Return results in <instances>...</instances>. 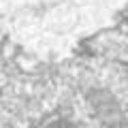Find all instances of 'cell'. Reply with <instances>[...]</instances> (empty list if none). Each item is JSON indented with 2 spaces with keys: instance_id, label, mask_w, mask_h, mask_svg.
<instances>
[{
  "instance_id": "5",
  "label": "cell",
  "mask_w": 128,
  "mask_h": 128,
  "mask_svg": "<svg viewBox=\"0 0 128 128\" xmlns=\"http://www.w3.org/2000/svg\"><path fill=\"white\" fill-rule=\"evenodd\" d=\"M41 6H45V9H49V6H54V4H58V2H62V0H36Z\"/></svg>"
},
{
  "instance_id": "7",
  "label": "cell",
  "mask_w": 128,
  "mask_h": 128,
  "mask_svg": "<svg viewBox=\"0 0 128 128\" xmlns=\"http://www.w3.org/2000/svg\"><path fill=\"white\" fill-rule=\"evenodd\" d=\"M2 32H4V24H2V17H0V36H2Z\"/></svg>"
},
{
  "instance_id": "4",
  "label": "cell",
  "mask_w": 128,
  "mask_h": 128,
  "mask_svg": "<svg viewBox=\"0 0 128 128\" xmlns=\"http://www.w3.org/2000/svg\"><path fill=\"white\" fill-rule=\"evenodd\" d=\"M128 0H100V4L105 11H118L120 6H124Z\"/></svg>"
},
{
  "instance_id": "1",
  "label": "cell",
  "mask_w": 128,
  "mask_h": 128,
  "mask_svg": "<svg viewBox=\"0 0 128 128\" xmlns=\"http://www.w3.org/2000/svg\"><path fill=\"white\" fill-rule=\"evenodd\" d=\"M77 22H79V4H75L73 0L70 2L62 0L43 13V28H47L51 34H58V36L77 30Z\"/></svg>"
},
{
  "instance_id": "3",
  "label": "cell",
  "mask_w": 128,
  "mask_h": 128,
  "mask_svg": "<svg viewBox=\"0 0 128 128\" xmlns=\"http://www.w3.org/2000/svg\"><path fill=\"white\" fill-rule=\"evenodd\" d=\"M28 4V0H0V17H11Z\"/></svg>"
},
{
  "instance_id": "2",
  "label": "cell",
  "mask_w": 128,
  "mask_h": 128,
  "mask_svg": "<svg viewBox=\"0 0 128 128\" xmlns=\"http://www.w3.org/2000/svg\"><path fill=\"white\" fill-rule=\"evenodd\" d=\"M13 22H11V28H13V34L22 41H34L38 36V32L43 30V15L36 13L32 6H24L17 13L11 15Z\"/></svg>"
},
{
  "instance_id": "6",
  "label": "cell",
  "mask_w": 128,
  "mask_h": 128,
  "mask_svg": "<svg viewBox=\"0 0 128 128\" xmlns=\"http://www.w3.org/2000/svg\"><path fill=\"white\" fill-rule=\"evenodd\" d=\"M75 4H92V2H96V0H73Z\"/></svg>"
}]
</instances>
